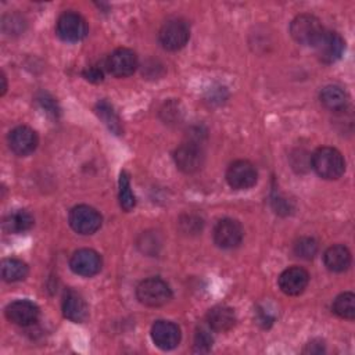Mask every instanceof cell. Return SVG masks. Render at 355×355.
I'll list each match as a JSON object with an SVG mask.
<instances>
[{"label":"cell","instance_id":"obj_1","mask_svg":"<svg viewBox=\"0 0 355 355\" xmlns=\"http://www.w3.org/2000/svg\"><path fill=\"white\" fill-rule=\"evenodd\" d=\"M313 171L323 179H338L345 171V159L343 154L334 147H319L311 159Z\"/></svg>","mask_w":355,"mask_h":355},{"label":"cell","instance_id":"obj_2","mask_svg":"<svg viewBox=\"0 0 355 355\" xmlns=\"http://www.w3.org/2000/svg\"><path fill=\"white\" fill-rule=\"evenodd\" d=\"M324 28L319 18L311 14H300L290 24L293 39L302 46H316L324 33Z\"/></svg>","mask_w":355,"mask_h":355},{"label":"cell","instance_id":"obj_3","mask_svg":"<svg viewBox=\"0 0 355 355\" xmlns=\"http://www.w3.org/2000/svg\"><path fill=\"white\" fill-rule=\"evenodd\" d=\"M136 297L146 306H162L171 301L172 290L162 279L148 277L136 287Z\"/></svg>","mask_w":355,"mask_h":355},{"label":"cell","instance_id":"obj_4","mask_svg":"<svg viewBox=\"0 0 355 355\" xmlns=\"http://www.w3.org/2000/svg\"><path fill=\"white\" fill-rule=\"evenodd\" d=\"M190 37V28L186 21L175 18L165 22L158 33V40L165 50L176 51L184 47Z\"/></svg>","mask_w":355,"mask_h":355},{"label":"cell","instance_id":"obj_5","mask_svg":"<svg viewBox=\"0 0 355 355\" xmlns=\"http://www.w3.org/2000/svg\"><path fill=\"white\" fill-rule=\"evenodd\" d=\"M71 227L79 234H93L96 233L103 222V218L97 209L89 205H76L69 211L68 216Z\"/></svg>","mask_w":355,"mask_h":355},{"label":"cell","instance_id":"obj_6","mask_svg":"<svg viewBox=\"0 0 355 355\" xmlns=\"http://www.w3.org/2000/svg\"><path fill=\"white\" fill-rule=\"evenodd\" d=\"M57 36L68 43H75L82 40L87 35L86 19L73 11H67L60 15L55 26Z\"/></svg>","mask_w":355,"mask_h":355},{"label":"cell","instance_id":"obj_7","mask_svg":"<svg viewBox=\"0 0 355 355\" xmlns=\"http://www.w3.org/2000/svg\"><path fill=\"white\" fill-rule=\"evenodd\" d=\"M176 166L184 173L198 172L205 161L202 147L196 141H186L180 144L173 153Z\"/></svg>","mask_w":355,"mask_h":355},{"label":"cell","instance_id":"obj_8","mask_svg":"<svg viewBox=\"0 0 355 355\" xmlns=\"http://www.w3.org/2000/svg\"><path fill=\"white\" fill-rule=\"evenodd\" d=\"M258 172L252 162L247 159H237L227 166L226 180L232 189L245 190L257 183Z\"/></svg>","mask_w":355,"mask_h":355},{"label":"cell","instance_id":"obj_9","mask_svg":"<svg viewBox=\"0 0 355 355\" xmlns=\"http://www.w3.org/2000/svg\"><path fill=\"white\" fill-rule=\"evenodd\" d=\"M214 241L219 248L230 250L236 248L244 236L243 226L239 220L232 218H223L216 222L214 227Z\"/></svg>","mask_w":355,"mask_h":355},{"label":"cell","instance_id":"obj_10","mask_svg":"<svg viewBox=\"0 0 355 355\" xmlns=\"http://www.w3.org/2000/svg\"><path fill=\"white\" fill-rule=\"evenodd\" d=\"M101 266L103 261L100 254L92 248H80L75 251L69 259L71 270L83 277H92L97 275Z\"/></svg>","mask_w":355,"mask_h":355},{"label":"cell","instance_id":"obj_11","mask_svg":"<svg viewBox=\"0 0 355 355\" xmlns=\"http://www.w3.org/2000/svg\"><path fill=\"white\" fill-rule=\"evenodd\" d=\"M137 55L133 50L126 47H119L114 50L105 62V67L110 73L116 78H125L132 75L137 68Z\"/></svg>","mask_w":355,"mask_h":355},{"label":"cell","instance_id":"obj_12","mask_svg":"<svg viewBox=\"0 0 355 355\" xmlns=\"http://www.w3.org/2000/svg\"><path fill=\"white\" fill-rule=\"evenodd\" d=\"M151 338L158 348L169 351L179 345L182 333L176 323L169 320H157L151 326Z\"/></svg>","mask_w":355,"mask_h":355},{"label":"cell","instance_id":"obj_13","mask_svg":"<svg viewBox=\"0 0 355 355\" xmlns=\"http://www.w3.org/2000/svg\"><path fill=\"white\" fill-rule=\"evenodd\" d=\"M315 47L322 62L333 64L341 58L345 50V42L337 32L326 31Z\"/></svg>","mask_w":355,"mask_h":355},{"label":"cell","instance_id":"obj_14","mask_svg":"<svg viewBox=\"0 0 355 355\" xmlns=\"http://www.w3.org/2000/svg\"><path fill=\"white\" fill-rule=\"evenodd\" d=\"M37 135L29 126H17L8 135V146L11 151L19 157L33 153L37 147Z\"/></svg>","mask_w":355,"mask_h":355},{"label":"cell","instance_id":"obj_15","mask_svg":"<svg viewBox=\"0 0 355 355\" xmlns=\"http://www.w3.org/2000/svg\"><path fill=\"white\" fill-rule=\"evenodd\" d=\"M7 319L18 326H31L39 318V306L29 300H17L6 308Z\"/></svg>","mask_w":355,"mask_h":355},{"label":"cell","instance_id":"obj_16","mask_svg":"<svg viewBox=\"0 0 355 355\" xmlns=\"http://www.w3.org/2000/svg\"><path fill=\"white\" fill-rule=\"evenodd\" d=\"M309 283V273L301 266H291L279 276V287L286 295H300Z\"/></svg>","mask_w":355,"mask_h":355},{"label":"cell","instance_id":"obj_17","mask_svg":"<svg viewBox=\"0 0 355 355\" xmlns=\"http://www.w3.org/2000/svg\"><path fill=\"white\" fill-rule=\"evenodd\" d=\"M62 313L71 322H75V323L85 322L89 315V309L85 298L73 290L65 291L64 300H62Z\"/></svg>","mask_w":355,"mask_h":355},{"label":"cell","instance_id":"obj_18","mask_svg":"<svg viewBox=\"0 0 355 355\" xmlns=\"http://www.w3.org/2000/svg\"><path fill=\"white\" fill-rule=\"evenodd\" d=\"M207 323L211 330L223 333L230 330L236 323V313L226 305H216L207 313Z\"/></svg>","mask_w":355,"mask_h":355},{"label":"cell","instance_id":"obj_19","mask_svg":"<svg viewBox=\"0 0 355 355\" xmlns=\"http://www.w3.org/2000/svg\"><path fill=\"white\" fill-rule=\"evenodd\" d=\"M323 262L330 272H344L351 265V252L345 245L334 244L324 251Z\"/></svg>","mask_w":355,"mask_h":355},{"label":"cell","instance_id":"obj_20","mask_svg":"<svg viewBox=\"0 0 355 355\" xmlns=\"http://www.w3.org/2000/svg\"><path fill=\"white\" fill-rule=\"evenodd\" d=\"M320 103L330 111H343L347 107L348 96L337 85H327L320 92Z\"/></svg>","mask_w":355,"mask_h":355},{"label":"cell","instance_id":"obj_21","mask_svg":"<svg viewBox=\"0 0 355 355\" xmlns=\"http://www.w3.org/2000/svg\"><path fill=\"white\" fill-rule=\"evenodd\" d=\"M3 226L8 233H22L33 226V216L25 209H17L6 216Z\"/></svg>","mask_w":355,"mask_h":355},{"label":"cell","instance_id":"obj_22","mask_svg":"<svg viewBox=\"0 0 355 355\" xmlns=\"http://www.w3.org/2000/svg\"><path fill=\"white\" fill-rule=\"evenodd\" d=\"M28 265L17 258H6L1 261V277L7 283L24 280L28 275Z\"/></svg>","mask_w":355,"mask_h":355},{"label":"cell","instance_id":"obj_23","mask_svg":"<svg viewBox=\"0 0 355 355\" xmlns=\"http://www.w3.org/2000/svg\"><path fill=\"white\" fill-rule=\"evenodd\" d=\"M331 309L337 316H340L343 319L352 320L355 318V295H354V293L345 291V293H341L340 295H337L336 300L333 301Z\"/></svg>","mask_w":355,"mask_h":355},{"label":"cell","instance_id":"obj_24","mask_svg":"<svg viewBox=\"0 0 355 355\" xmlns=\"http://www.w3.org/2000/svg\"><path fill=\"white\" fill-rule=\"evenodd\" d=\"M96 112L112 133H115V135L122 133L121 119L107 101H104V100L98 101L97 105H96Z\"/></svg>","mask_w":355,"mask_h":355},{"label":"cell","instance_id":"obj_25","mask_svg":"<svg viewBox=\"0 0 355 355\" xmlns=\"http://www.w3.org/2000/svg\"><path fill=\"white\" fill-rule=\"evenodd\" d=\"M118 198H119V205L123 211H130L135 208L136 205V198L135 194L130 189V179L129 175L122 171L121 176H119V193H118Z\"/></svg>","mask_w":355,"mask_h":355},{"label":"cell","instance_id":"obj_26","mask_svg":"<svg viewBox=\"0 0 355 355\" xmlns=\"http://www.w3.org/2000/svg\"><path fill=\"white\" fill-rule=\"evenodd\" d=\"M294 252L302 259H312L318 252V243L312 237H301L294 244Z\"/></svg>","mask_w":355,"mask_h":355},{"label":"cell","instance_id":"obj_27","mask_svg":"<svg viewBox=\"0 0 355 355\" xmlns=\"http://www.w3.org/2000/svg\"><path fill=\"white\" fill-rule=\"evenodd\" d=\"M214 344L212 334L205 327H198L194 334V351L197 352H208Z\"/></svg>","mask_w":355,"mask_h":355},{"label":"cell","instance_id":"obj_28","mask_svg":"<svg viewBox=\"0 0 355 355\" xmlns=\"http://www.w3.org/2000/svg\"><path fill=\"white\" fill-rule=\"evenodd\" d=\"M37 100H39V103L42 104V107L47 110V112H50V114H53V115H57V114H58L57 104L54 103V100H53L49 94L42 93V96L37 97Z\"/></svg>","mask_w":355,"mask_h":355},{"label":"cell","instance_id":"obj_29","mask_svg":"<svg viewBox=\"0 0 355 355\" xmlns=\"http://www.w3.org/2000/svg\"><path fill=\"white\" fill-rule=\"evenodd\" d=\"M83 76L89 80V82H94V83H97V82H101L103 80V71L100 69V68H97V67H89V68H86L85 71H83Z\"/></svg>","mask_w":355,"mask_h":355}]
</instances>
